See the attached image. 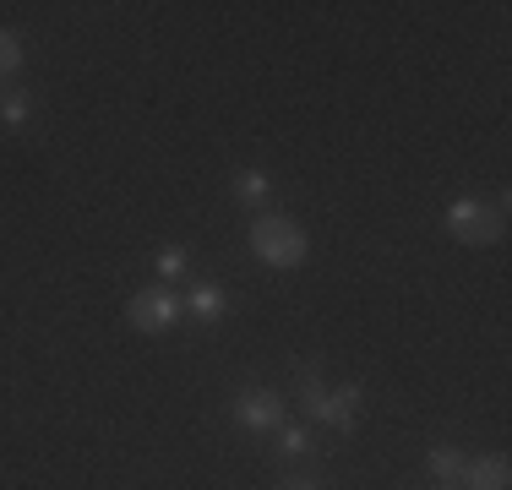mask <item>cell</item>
<instances>
[{
    "mask_svg": "<svg viewBox=\"0 0 512 490\" xmlns=\"http://www.w3.org/2000/svg\"><path fill=\"white\" fill-rule=\"evenodd\" d=\"M229 414H235L246 431H278V425H284V392H273V387H246V392H235Z\"/></svg>",
    "mask_w": 512,
    "mask_h": 490,
    "instance_id": "obj_4",
    "label": "cell"
},
{
    "mask_svg": "<svg viewBox=\"0 0 512 490\" xmlns=\"http://www.w3.org/2000/svg\"><path fill=\"white\" fill-rule=\"evenodd\" d=\"M153 273L164 278V284L186 278V251H180V245H164V251H158V262H153Z\"/></svg>",
    "mask_w": 512,
    "mask_h": 490,
    "instance_id": "obj_11",
    "label": "cell"
},
{
    "mask_svg": "<svg viewBox=\"0 0 512 490\" xmlns=\"http://www.w3.org/2000/svg\"><path fill=\"white\" fill-rule=\"evenodd\" d=\"M17 66H22V39H17V33L0 28V77H11Z\"/></svg>",
    "mask_w": 512,
    "mask_h": 490,
    "instance_id": "obj_13",
    "label": "cell"
},
{
    "mask_svg": "<svg viewBox=\"0 0 512 490\" xmlns=\"http://www.w3.org/2000/svg\"><path fill=\"white\" fill-rule=\"evenodd\" d=\"M267 191H273V180H267V169H240L235 175V196L240 202H267Z\"/></svg>",
    "mask_w": 512,
    "mask_h": 490,
    "instance_id": "obj_9",
    "label": "cell"
},
{
    "mask_svg": "<svg viewBox=\"0 0 512 490\" xmlns=\"http://www.w3.org/2000/svg\"><path fill=\"white\" fill-rule=\"evenodd\" d=\"M186 316V305H180V294L175 289H137L131 294V305H126V322L137 327V333H148V338H158V333H169V327Z\"/></svg>",
    "mask_w": 512,
    "mask_h": 490,
    "instance_id": "obj_3",
    "label": "cell"
},
{
    "mask_svg": "<svg viewBox=\"0 0 512 490\" xmlns=\"http://www.w3.org/2000/svg\"><path fill=\"white\" fill-rule=\"evenodd\" d=\"M251 256L267 262V267H278V273H289V267H300L311 256V240H306V229H300L295 218L262 213L251 224Z\"/></svg>",
    "mask_w": 512,
    "mask_h": 490,
    "instance_id": "obj_1",
    "label": "cell"
},
{
    "mask_svg": "<svg viewBox=\"0 0 512 490\" xmlns=\"http://www.w3.org/2000/svg\"><path fill=\"white\" fill-rule=\"evenodd\" d=\"M278 452H284V458H311L316 441L300 431V425H284V436H278Z\"/></svg>",
    "mask_w": 512,
    "mask_h": 490,
    "instance_id": "obj_12",
    "label": "cell"
},
{
    "mask_svg": "<svg viewBox=\"0 0 512 490\" xmlns=\"http://www.w3.org/2000/svg\"><path fill=\"white\" fill-rule=\"evenodd\" d=\"M463 463H469V458H463L458 447H431V480L436 485H458L463 480Z\"/></svg>",
    "mask_w": 512,
    "mask_h": 490,
    "instance_id": "obj_8",
    "label": "cell"
},
{
    "mask_svg": "<svg viewBox=\"0 0 512 490\" xmlns=\"http://www.w3.org/2000/svg\"><path fill=\"white\" fill-rule=\"evenodd\" d=\"M186 316H197V322H224V311H229V294L218 289V284H197L186 294Z\"/></svg>",
    "mask_w": 512,
    "mask_h": 490,
    "instance_id": "obj_7",
    "label": "cell"
},
{
    "mask_svg": "<svg viewBox=\"0 0 512 490\" xmlns=\"http://www.w3.org/2000/svg\"><path fill=\"white\" fill-rule=\"evenodd\" d=\"M322 425L333 431H355L360 425V387H327V403H322Z\"/></svg>",
    "mask_w": 512,
    "mask_h": 490,
    "instance_id": "obj_6",
    "label": "cell"
},
{
    "mask_svg": "<svg viewBox=\"0 0 512 490\" xmlns=\"http://www.w3.org/2000/svg\"><path fill=\"white\" fill-rule=\"evenodd\" d=\"M507 485H512V469H507L502 452L463 463V480H458V490H507Z\"/></svg>",
    "mask_w": 512,
    "mask_h": 490,
    "instance_id": "obj_5",
    "label": "cell"
},
{
    "mask_svg": "<svg viewBox=\"0 0 512 490\" xmlns=\"http://www.w3.org/2000/svg\"><path fill=\"white\" fill-rule=\"evenodd\" d=\"M507 196H496V202H480V196H458L453 207H447V235L458 245H496L507 229Z\"/></svg>",
    "mask_w": 512,
    "mask_h": 490,
    "instance_id": "obj_2",
    "label": "cell"
},
{
    "mask_svg": "<svg viewBox=\"0 0 512 490\" xmlns=\"http://www.w3.org/2000/svg\"><path fill=\"white\" fill-rule=\"evenodd\" d=\"M284 490H316V485H306V480H289Z\"/></svg>",
    "mask_w": 512,
    "mask_h": 490,
    "instance_id": "obj_14",
    "label": "cell"
},
{
    "mask_svg": "<svg viewBox=\"0 0 512 490\" xmlns=\"http://www.w3.org/2000/svg\"><path fill=\"white\" fill-rule=\"evenodd\" d=\"M28 115H33V98L28 93H0V126H28Z\"/></svg>",
    "mask_w": 512,
    "mask_h": 490,
    "instance_id": "obj_10",
    "label": "cell"
},
{
    "mask_svg": "<svg viewBox=\"0 0 512 490\" xmlns=\"http://www.w3.org/2000/svg\"><path fill=\"white\" fill-rule=\"evenodd\" d=\"M0 82H6V77H0Z\"/></svg>",
    "mask_w": 512,
    "mask_h": 490,
    "instance_id": "obj_16",
    "label": "cell"
},
{
    "mask_svg": "<svg viewBox=\"0 0 512 490\" xmlns=\"http://www.w3.org/2000/svg\"><path fill=\"white\" fill-rule=\"evenodd\" d=\"M436 490H458V485H436Z\"/></svg>",
    "mask_w": 512,
    "mask_h": 490,
    "instance_id": "obj_15",
    "label": "cell"
}]
</instances>
